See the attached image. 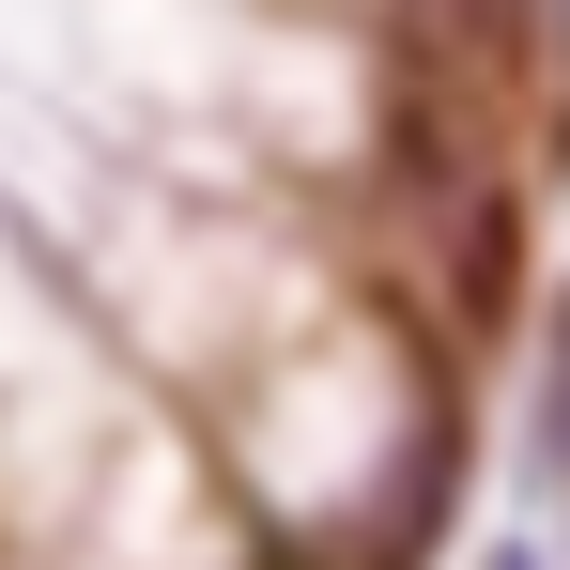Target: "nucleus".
Wrapping results in <instances>:
<instances>
[{
    "instance_id": "obj_1",
    "label": "nucleus",
    "mask_w": 570,
    "mask_h": 570,
    "mask_svg": "<svg viewBox=\"0 0 570 570\" xmlns=\"http://www.w3.org/2000/svg\"><path fill=\"white\" fill-rule=\"evenodd\" d=\"M540 432H556V463H570V308H556V355H540Z\"/></svg>"
}]
</instances>
